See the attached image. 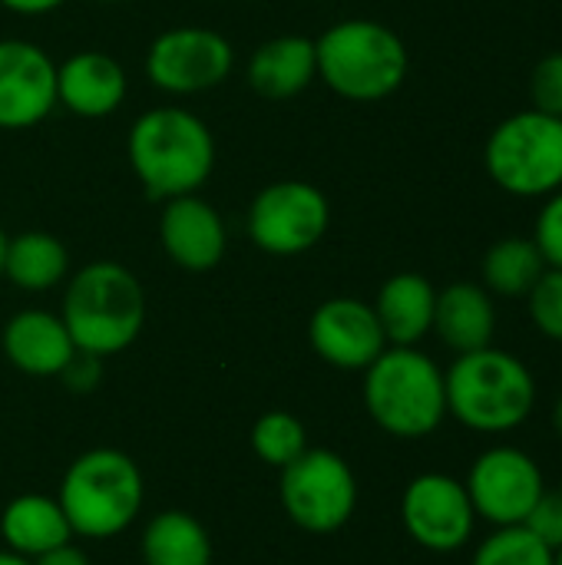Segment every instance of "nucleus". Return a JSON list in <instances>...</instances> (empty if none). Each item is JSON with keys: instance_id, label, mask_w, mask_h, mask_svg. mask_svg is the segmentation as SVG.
<instances>
[{"instance_id": "nucleus-8", "label": "nucleus", "mask_w": 562, "mask_h": 565, "mask_svg": "<svg viewBox=\"0 0 562 565\" xmlns=\"http://www.w3.org/2000/svg\"><path fill=\"white\" fill-rule=\"evenodd\" d=\"M278 497L298 530L328 536L351 523L358 510V480L341 454L305 450L282 470Z\"/></svg>"}, {"instance_id": "nucleus-10", "label": "nucleus", "mask_w": 562, "mask_h": 565, "mask_svg": "<svg viewBox=\"0 0 562 565\" xmlns=\"http://www.w3.org/2000/svg\"><path fill=\"white\" fill-rule=\"evenodd\" d=\"M331 225V205L311 182L285 179L265 185L248 209V238L268 255H301L315 248Z\"/></svg>"}, {"instance_id": "nucleus-37", "label": "nucleus", "mask_w": 562, "mask_h": 565, "mask_svg": "<svg viewBox=\"0 0 562 565\" xmlns=\"http://www.w3.org/2000/svg\"><path fill=\"white\" fill-rule=\"evenodd\" d=\"M553 565H562V546L553 553Z\"/></svg>"}, {"instance_id": "nucleus-15", "label": "nucleus", "mask_w": 562, "mask_h": 565, "mask_svg": "<svg viewBox=\"0 0 562 565\" xmlns=\"http://www.w3.org/2000/svg\"><path fill=\"white\" fill-rule=\"evenodd\" d=\"M159 242L166 255L185 271H212L229 245L225 222L199 192L169 199L159 218Z\"/></svg>"}, {"instance_id": "nucleus-30", "label": "nucleus", "mask_w": 562, "mask_h": 565, "mask_svg": "<svg viewBox=\"0 0 562 565\" xmlns=\"http://www.w3.org/2000/svg\"><path fill=\"white\" fill-rule=\"evenodd\" d=\"M523 530L540 540L547 550H560L562 546V493L560 490H547L540 497V503L530 510V516L523 520Z\"/></svg>"}, {"instance_id": "nucleus-18", "label": "nucleus", "mask_w": 562, "mask_h": 565, "mask_svg": "<svg viewBox=\"0 0 562 565\" xmlns=\"http://www.w3.org/2000/svg\"><path fill=\"white\" fill-rule=\"evenodd\" d=\"M434 334L454 354H470L494 344L497 334V305L480 281H454L437 291Z\"/></svg>"}, {"instance_id": "nucleus-35", "label": "nucleus", "mask_w": 562, "mask_h": 565, "mask_svg": "<svg viewBox=\"0 0 562 565\" xmlns=\"http://www.w3.org/2000/svg\"><path fill=\"white\" fill-rule=\"evenodd\" d=\"M553 427H556V437L562 440V394L560 401H556V407H553Z\"/></svg>"}, {"instance_id": "nucleus-31", "label": "nucleus", "mask_w": 562, "mask_h": 565, "mask_svg": "<svg viewBox=\"0 0 562 565\" xmlns=\"http://www.w3.org/2000/svg\"><path fill=\"white\" fill-rule=\"evenodd\" d=\"M63 384L73 391V394H89L96 391V384L103 381V358L96 354H86V351H76L70 358V364L60 371Z\"/></svg>"}, {"instance_id": "nucleus-33", "label": "nucleus", "mask_w": 562, "mask_h": 565, "mask_svg": "<svg viewBox=\"0 0 562 565\" xmlns=\"http://www.w3.org/2000/svg\"><path fill=\"white\" fill-rule=\"evenodd\" d=\"M7 10H13V13H23V17H40V13H50V10H56L60 3H66V0H0Z\"/></svg>"}, {"instance_id": "nucleus-3", "label": "nucleus", "mask_w": 562, "mask_h": 565, "mask_svg": "<svg viewBox=\"0 0 562 565\" xmlns=\"http://www.w3.org/2000/svg\"><path fill=\"white\" fill-rule=\"evenodd\" d=\"M60 318L76 351L113 358L139 338L146 324V291L126 265L89 262L70 278Z\"/></svg>"}, {"instance_id": "nucleus-26", "label": "nucleus", "mask_w": 562, "mask_h": 565, "mask_svg": "<svg viewBox=\"0 0 562 565\" xmlns=\"http://www.w3.org/2000/svg\"><path fill=\"white\" fill-rule=\"evenodd\" d=\"M470 565H553V550L533 540L523 526H503L474 550Z\"/></svg>"}, {"instance_id": "nucleus-27", "label": "nucleus", "mask_w": 562, "mask_h": 565, "mask_svg": "<svg viewBox=\"0 0 562 565\" xmlns=\"http://www.w3.org/2000/svg\"><path fill=\"white\" fill-rule=\"evenodd\" d=\"M527 311H530L533 328L547 341L562 344V268L543 271V278L527 295Z\"/></svg>"}, {"instance_id": "nucleus-13", "label": "nucleus", "mask_w": 562, "mask_h": 565, "mask_svg": "<svg viewBox=\"0 0 562 565\" xmlns=\"http://www.w3.org/2000/svg\"><path fill=\"white\" fill-rule=\"evenodd\" d=\"M308 341L315 354L338 371H368L388 348L374 308L361 298H331L315 308Z\"/></svg>"}, {"instance_id": "nucleus-5", "label": "nucleus", "mask_w": 562, "mask_h": 565, "mask_svg": "<svg viewBox=\"0 0 562 565\" xmlns=\"http://www.w3.org/2000/svg\"><path fill=\"white\" fill-rule=\"evenodd\" d=\"M146 500V483L139 463L113 447H96L79 454L63 480L56 503L63 507L73 536L113 540L126 533Z\"/></svg>"}, {"instance_id": "nucleus-19", "label": "nucleus", "mask_w": 562, "mask_h": 565, "mask_svg": "<svg viewBox=\"0 0 562 565\" xmlns=\"http://www.w3.org/2000/svg\"><path fill=\"white\" fill-rule=\"evenodd\" d=\"M371 308L391 348H417L434 331L437 288L417 271H401L381 285Z\"/></svg>"}, {"instance_id": "nucleus-12", "label": "nucleus", "mask_w": 562, "mask_h": 565, "mask_svg": "<svg viewBox=\"0 0 562 565\" xmlns=\"http://www.w3.org/2000/svg\"><path fill=\"white\" fill-rule=\"evenodd\" d=\"M401 523L427 553H460L477 530V510L464 480L450 473H421L404 487Z\"/></svg>"}, {"instance_id": "nucleus-11", "label": "nucleus", "mask_w": 562, "mask_h": 565, "mask_svg": "<svg viewBox=\"0 0 562 565\" xmlns=\"http://www.w3.org/2000/svg\"><path fill=\"white\" fill-rule=\"evenodd\" d=\"M235 50L209 26L162 30L146 53V76L156 89L172 96L205 93L232 76Z\"/></svg>"}, {"instance_id": "nucleus-14", "label": "nucleus", "mask_w": 562, "mask_h": 565, "mask_svg": "<svg viewBox=\"0 0 562 565\" xmlns=\"http://www.w3.org/2000/svg\"><path fill=\"white\" fill-rule=\"evenodd\" d=\"M56 106V63L30 40H0V129H30Z\"/></svg>"}, {"instance_id": "nucleus-17", "label": "nucleus", "mask_w": 562, "mask_h": 565, "mask_svg": "<svg viewBox=\"0 0 562 565\" xmlns=\"http://www.w3.org/2000/svg\"><path fill=\"white\" fill-rule=\"evenodd\" d=\"M126 99L123 66L99 50L73 53L56 66V103L83 119H103Z\"/></svg>"}, {"instance_id": "nucleus-29", "label": "nucleus", "mask_w": 562, "mask_h": 565, "mask_svg": "<svg viewBox=\"0 0 562 565\" xmlns=\"http://www.w3.org/2000/svg\"><path fill=\"white\" fill-rule=\"evenodd\" d=\"M530 238L537 242L547 268H562V189L543 199V209L537 215Z\"/></svg>"}, {"instance_id": "nucleus-20", "label": "nucleus", "mask_w": 562, "mask_h": 565, "mask_svg": "<svg viewBox=\"0 0 562 565\" xmlns=\"http://www.w3.org/2000/svg\"><path fill=\"white\" fill-rule=\"evenodd\" d=\"M318 79V56L311 36L265 40L248 60V83L265 99H291Z\"/></svg>"}, {"instance_id": "nucleus-39", "label": "nucleus", "mask_w": 562, "mask_h": 565, "mask_svg": "<svg viewBox=\"0 0 562 565\" xmlns=\"http://www.w3.org/2000/svg\"><path fill=\"white\" fill-rule=\"evenodd\" d=\"M560 493H562V480H560Z\"/></svg>"}, {"instance_id": "nucleus-2", "label": "nucleus", "mask_w": 562, "mask_h": 565, "mask_svg": "<svg viewBox=\"0 0 562 565\" xmlns=\"http://www.w3.org/2000/svg\"><path fill=\"white\" fill-rule=\"evenodd\" d=\"M129 166L152 199L199 192L215 169V139L209 126L179 106L142 113L129 129Z\"/></svg>"}, {"instance_id": "nucleus-24", "label": "nucleus", "mask_w": 562, "mask_h": 565, "mask_svg": "<svg viewBox=\"0 0 562 565\" xmlns=\"http://www.w3.org/2000/svg\"><path fill=\"white\" fill-rule=\"evenodd\" d=\"M547 262L537 248L533 238L523 235H507L500 242H494L480 262V285L494 295V298H527L533 291V285L543 278Z\"/></svg>"}, {"instance_id": "nucleus-7", "label": "nucleus", "mask_w": 562, "mask_h": 565, "mask_svg": "<svg viewBox=\"0 0 562 565\" xmlns=\"http://www.w3.org/2000/svg\"><path fill=\"white\" fill-rule=\"evenodd\" d=\"M484 166L497 189L513 199H547L562 189V119L520 109L494 126Z\"/></svg>"}, {"instance_id": "nucleus-34", "label": "nucleus", "mask_w": 562, "mask_h": 565, "mask_svg": "<svg viewBox=\"0 0 562 565\" xmlns=\"http://www.w3.org/2000/svg\"><path fill=\"white\" fill-rule=\"evenodd\" d=\"M0 565H30V559H23V556H17V553L3 550V553H0Z\"/></svg>"}, {"instance_id": "nucleus-4", "label": "nucleus", "mask_w": 562, "mask_h": 565, "mask_svg": "<svg viewBox=\"0 0 562 565\" xmlns=\"http://www.w3.org/2000/svg\"><path fill=\"white\" fill-rule=\"evenodd\" d=\"M364 411L397 440H424L447 420V384L434 358L417 348H384L364 371Z\"/></svg>"}, {"instance_id": "nucleus-21", "label": "nucleus", "mask_w": 562, "mask_h": 565, "mask_svg": "<svg viewBox=\"0 0 562 565\" xmlns=\"http://www.w3.org/2000/svg\"><path fill=\"white\" fill-rule=\"evenodd\" d=\"M0 540L10 553L23 559H36L63 543H73L70 520L56 497L43 493H23L13 497L0 513Z\"/></svg>"}, {"instance_id": "nucleus-1", "label": "nucleus", "mask_w": 562, "mask_h": 565, "mask_svg": "<svg viewBox=\"0 0 562 565\" xmlns=\"http://www.w3.org/2000/svg\"><path fill=\"white\" fill-rule=\"evenodd\" d=\"M447 384V417L474 434H513L537 411V377L533 371L503 348H480L457 354L444 371Z\"/></svg>"}, {"instance_id": "nucleus-9", "label": "nucleus", "mask_w": 562, "mask_h": 565, "mask_svg": "<svg viewBox=\"0 0 562 565\" xmlns=\"http://www.w3.org/2000/svg\"><path fill=\"white\" fill-rule=\"evenodd\" d=\"M464 487L470 493L477 520L490 523L494 530H503L523 526L530 510L547 493V477L533 454L513 444H497L470 463Z\"/></svg>"}, {"instance_id": "nucleus-38", "label": "nucleus", "mask_w": 562, "mask_h": 565, "mask_svg": "<svg viewBox=\"0 0 562 565\" xmlns=\"http://www.w3.org/2000/svg\"><path fill=\"white\" fill-rule=\"evenodd\" d=\"M99 3H123V0H99Z\"/></svg>"}, {"instance_id": "nucleus-32", "label": "nucleus", "mask_w": 562, "mask_h": 565, "mask_svg": "<svg viewBox=\"0 0 562 565\" xmlns=\"http://www.w3.org/2000/svg\"><path fill=\"white\" fill-rule=\"evenodd\" d=\"M30 565H89V556H86L79 546L63 543V546H56V550H50V553L30 559Z\"/></svg>"}, {"instance_id": "nucleus-36", "label": "nucleus", "mask_w": 562, "mask_h": 565, "mask_svg": "<svg viewBox=\"0 0 562 565\" xmlns=\"http://www.w3.org/2000/svg\"><path fill=\"white\" fill-rule=\"evenodd\" d=\"M3 255H7V235L0 228V278H3Z\"/></svg>"}, {"instance_id": "nucleus-22", "label": "nucleus", "mask_w": 562, "mask_h": 565, "mask_svg": "<svg viewBox=\"0 0 562 565\" xmlns=\"http://www.w3.org/2000/svg\"><path fill=\"white\" fill-rule=\"evenodd\" d=\"M146 565H212L209 530L185 510L156 513L139 540Z\"/></svg>"}, {"instance_id": "nucleus-25", "label": "nucleus", "mask_w": 562, "mask_h": 565, "mask_svg": "<svg viewBox=\"0 0 562 565\" xmlns=\"http://www.w3.org/2000/svg\"><path fill=\"white\" fill-rule=\"evenodd\" d=\"M252 450L262 463L285 470L308 450L305 424L288 411H268L252 427Z\"/></svg>"}, {"instance_id": "nucleus-23", "label": "nucleus", "mask_w": 562, "mask_h": 565, "mask_svg": "<svg viewBox=\"0 0 562 565\" xmlns=\"http://www.w3.org/2000/svg\"><path fill=\"white\" fill-rule=\"evenodd\" d=\"M70 271L66 245L50 232H20L7 238L3 278L20 291H50Z\"/></svg>"}, {"instance_id": "nucleus-6", "label": "nucleus", "mask_w": 562, "mask_h": 565, "mask_svg": "<svg viewBox=\"0 0 562 565\" xmlns=\"http://www.w3.org/2000/svg\"><path fill=\"white\" fill-rule=\"evenodd\" d=\"M318 76L328 89L354 103H378L401 89L407 79L404 40L378 20H341L315 40Z\"/></svg>"}, {"instance_id": "nucleus-16", "label": "nucleus", "mask_w": 562, "mask_h": 565, "mask_svg": "<svg viewBox=\"0 0 562 565\" xmlns=\"http://www.w3.org/2000/svg\"><path fill=\"white\" fill-rule=\"evenodd\" d=\"M7 361L30 377H60L76 354V344L60 315L43 308L17 311L0 334Z\"/></svg>"}, {"instance_id": "nucleus-28", "label": "nucleus", "mask_w": 562, "mask_h": 565, "mask_svg": "<svg viewBox=\"0 0 562 565\" xmlns=\"http://www.w3.org/2000/svg\"><path fill=\"white\" fill-rule=\"evenodd\" d=\"M530 99H533V109L550 113V116H560L562 119V50L547 53V56L533 66V76H530Z\"/></svg>"}]
</instances>
